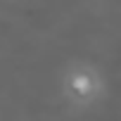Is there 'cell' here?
<instances>
[{"mask_svg": "<svg viewBox=\"0 0 121 121\" xmlns=\"http://www.w3.org/2000/svg\"><path fill=\"white\" fill-rule=\"evenodd\" d=\"M76 90H78V93H88V90H90V81L83 78V76H78V78H76Z\"/></svg>", "mask_w": 121, "mask_h": 121, "instance_id": "1", "label": "cell"}]
</instances>
